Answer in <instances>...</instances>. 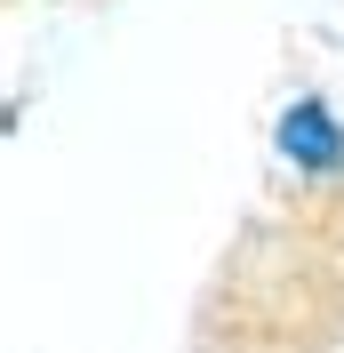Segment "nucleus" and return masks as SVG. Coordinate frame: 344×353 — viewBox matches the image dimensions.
Returning a JSON list of instances; mask_svg holds the SVG:
<instances>
[{"mask_svg":"<svg viewBox=\"0 0 344 353\" xmlns=\"http://www.w3.org/2000/svg\"><path fill=\"white\" fill-rule=\"evenodd\" d=\"M280 145H288V153H297V169H344V137L328 129V112L321 105H297L288 112V121H280Z\"/></svg>","mask_w":344,"mask_h":353,"instance_id":"f257e3e1","label":"nucleus"}]
</instances>
